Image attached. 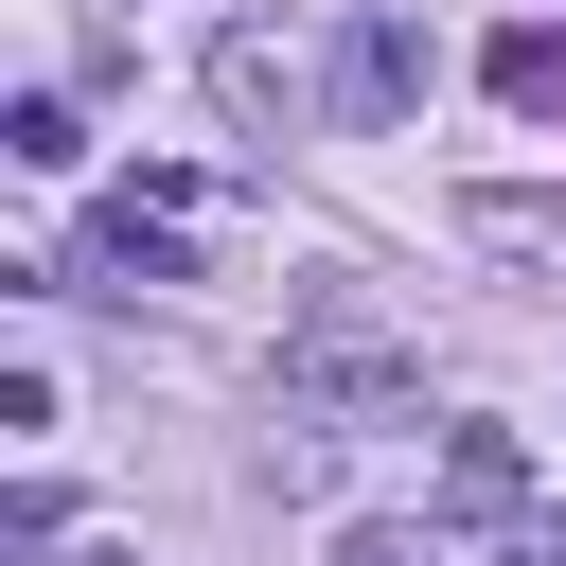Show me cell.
Segmentation results:
<instances>
[{
    "label": "cell",
    "mask_w": 566,
    "mask_h": 566,
    "mask_svg": "<svg viewBox=\"0 0 566 566\" xmlns=\"http://www.w3.org/2000/svg\"><path fill=\"white\" fill-rule=\"evenodd\" d=\"M495 106L513 124H566V18H513L495 35Z\"/></svg>",
    "instance_id": "cell-7"
},
{
    "label": "cell",
    "mask_w": 566,
    "mask_h": 566,
    "mask_svg": "<svg viewBox=\"0 0 566 566\" xmlns=\"http://www.w3.org/2000/svg\"><path fill=\"white\" fill-rule=\"evenodd\" d=\"M336 566H442L424 531H336Z\"/></svg>",
    "instance_id": "cell-9"
},
{
    "label": "cell",
    "mask_w": 566,
    "mask_h": 566,
    "mask_svg": "<svg viewBox=\"0 0 566 566\" xmlns=\"http://www.w3.org/2000/svg\"><path fill=\"white\" fill-rule=\"evenodd\" d=\"M283 407H301V424H407V407H424V336H389L354 283H318V301L283 318Z\"/></svg>",
    "instance_id": "cell-1"
},
{
    "label": "cell",
    "mask_w": 566,
    "mask_h": 566,
    "mask_svg": "<svg viewBox=\"0 0 566 566\" xmlns=\"http://www.w3.org/2000/svg\"><path fill=\"white\" fill-rule=\"evenodd\" d=\"M442 513H531V442L513 424H442Z\"/></svg>",
    "instance_id": "cell-5"
},
{
    "label": "cell",
    "mask_w": 566,
    "mask_h": 566,
    "mask_svg": "<svg viewBox=\"0 0 566 566\" xmlns=\"http://www.w3.org/2000/svg\"><path fill=\"white\" fill-rule=\"evenodd\" d=\"M460 230H478V248H513V265H548V283H566V195H513V177H478V195H460Z\"/></svg>",
    "instance_id": "cell-6"
},
{
    "label": "cell",
    "mask_w": 566,
    "mask_h": 566,
    "mask_svg": "<svg viewBox=\"0 0 566 566\" xmlns=\"http://www.w3.org/2000/svg\"><path fill=\"white\" fill-rule=\"evenodd\" d=\"M212 106H230V124H301V53L230 18V35H212Z\"/></svg>",
    "instance_id": "cell-4"
},
{
    "label": "cell",
    "mask_w": 566,
    "mask_h": 566,
    "mask_svg": "<svg viewBox=\"0 0 566 566\" xmlns=\"http://www.w3.org/2000/svg\"><path fill=\"white\" fill-rule=\"evenodd\" d=\"M0 159H18V177H71V159H88V124H71L53 88H18V106H0Z\"/></svg>",
    "instance_id": "cell-8"
},
{
    "label": "cell",
    "mask_w": 566,
    "mask_h": 566,
    "mask_svg": "<svg viewBox=\"0 0 566 566\" xmlns=\"http://www.w3.org/2000/svg\"><path fill=\"white\" fill-rule=\"evenodd\" d=\"M442 88V53H424V18H354V53H336V124H407Z\"/></svg>",
    "instance_id": "cell-2"
},
{
    "label": "cell",
    "mask_w": 566,
    "mask_h": 566,
    "mask_svg": "<svg viewBox=\"0 0 566 566\" xmlns=\"http://www.w3.org/2000/svg\"><path fill=\"white\" fill-rule=\"evenodd\" d=\"M71 265H88V283H195V248H177V230H159V212H142V195H106V212H88V248H71ZM71 265H53V283H71Z\"/></svg>",
    "instance_id": "cell-3"
},
{
    "label": "cell",
    "mask_w": 566,
    "mask_h": 566,
    "mask_svg": "<svg viewBox=\"0 0 566 566\" xmlns=\"http://www.w3.org/2000/svg\"><path fill=\"white\" fill-rule=\"evenodd\" d=\"M513 566H566V513H513Z\"/></svg>",
    "instance_id": "cell-10"
}]
</instances>
